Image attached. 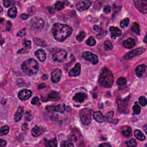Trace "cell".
Returning <instances> with one entry per match:
<instances>
[{"label":"cell","instance_id":"6da1fadb","mask_svg":"<svg viewBox=\"0 0 147 147\" xmlns=\"http://www.w3.org/2000/svg\"><path fill=\"white\" fill-rule=\"evenodd\" d=\"M73 29L70 26L65 24L56 23L52 28L54 38L57 41L62 42L71 35Z\"/></svg>","mask_w":147,"mask_h":147},{"label":"cell","instance_id":"7a4b0ae2","mask_svg":"<svg viewBox=\"0 0 147 147\" xmlns=\"http://www.w3.org/2000/svg\"><path fill=\"white\" fill-rule=\"evenodd\" d=\"M113 75L108 68L105 67L102 70L98 78V83L101 86L110 88L113 83Z\"/></svg>","mask_w":147,"mask_h":147},{"label":"cell","instance_id":"3957f363","mask_svg":"<svg viewBox=\"0 0 147 147\" xmlns=\"http://www.w3.org/2000/svg\"><path fill=\"white\" fill-rule=\"evenodd\" d=\"M21 68L26 75L29 76L33 75L38 72L39 64L33 59H29L23 62Z\"/></svg>","mask_w":147,"mask_h":147},{"label":"cell","instance_id":"277c9868","mask_svg":"<svg viewBox=\"0 0 147 147\" xmlns=\"http://www.w3.org/2000/svg\"><path fill=\"white\" fill-rule=\"evenodd\" d=\"M80 118L81 122L84 125H87L91 121V111L88 108L83 109L81 110Z\"/></svg>","mask_w":147,"mask_h":147},{"label":"cell","instance_id":"5b68a950","mask_svg":"<svg viewBox=\"0 0 147 147\" xmlns=\"http://www.w3.org/2000/svg\"><path fill=\"white\" fill-rule=\"evenodd\" d=\"M67 58V52L65 49H59L55 51L52 55V59L55 62H62Z\"/></svg>","mask_w":147,"mask_h":147},{"label":"cell","instance_id":"8992f818","mask_svg":"<svg viewBox=\"0 0 147 147\" xmlns=\"http://www.w3.org/2000/svg\"><path fill=\"white\" fill-rule=\"evenodd\" d=\"M82 57L84 60L91 62L93 65H96L98 62V56L90 52H89V51L83 52Z\"/></svg>","mask_w":147,"mask_h":147},{"label":"cell","instance_id":"52a82bcc","mask_svg":"<svg viewBox=\"0 0 147 147\" xmlns=\"http://www.w3.org/2000/svg\"><path fill=\"white\" fill-rule=\"evenodd\" d=\"M133 3L135 7L140 12L146 13L147 12V1L145 0H134Z\"/></svg>","mask_w":147,"mask_h":147},{"label":"cell","instance_id":"ba28073f","mask_svg":"<svg viewBox=\"0 0 147 147\" xmlns=\"http://www.w3.org/2000/svg\"><path fill=\"white\" fill-rule=\"evenodd\" d=\"M145 51V49L144 48H139L136 49L131 51V52H128L126 54V55L123 57L125 60H129V59L132 58V57H135V56H139L142 54Z\"/></svg>","mask_w":147,"mask_h":147},{"label":"cell","instance_id":"9c48e42d","mask_svg":"<svg viewBox=\"0 0 147 147\" xmlns=\"http://www.w3.org/2000/svg\"><path fill=\"white\" fill-rule=\"evenodd\" d=\"M44 21L41 18L36 17L31 20V26L33 29H40L43 27Z\"/></svg>","mask_w":147,"mask_h":147},{"label":"cell","instance_id":"30bf717a","mask_svg":"<svg viewBox=\"0 0 147 147\" xmlns=\"http://www.w3.org/2000/svg\"><path fill=\"white\" fill-rule=\"evenodd\" d=\"M32 92L28 89H23L20 90L18 94V97L21 101H26L31 97Z\"/></svg>","mask_w":147,"mask_h":147},{"label":"cell","instance_id":"8fae6325","mask_svg":"<svg viewBox=\"0 0 147 147\" xmlns=\"http://www.w3.org/2000/svg\"><path fill=\"white\" fill-rule=\"evenodd\" d=\"M91 5V2L90 1H81L76 4V8L78 10L84 11L88 9Z\"/></svg>","mask_w":147,"mask_h":147},{"label":"cell","instance_id":"7c38bea8","mask_svg":"<svg viewBox=\"0 0 147 147\" xmlns=\"http://www.w3.org/2000/svg\"><path fill=\"white\" fill-rule=\"evenodd\" d=\"M46 109L48 111H53L59 113H63L65 111V104H60L58 105H48L46 107Z\"/></svg>","mask_w":147,"mask_h":147},{"label":"cell","instance_id":"4fadbf2b","mask_svg":"<svg viewBox=\"0 0 147 147\" xmlns=\"http://www.w3.org/2000/svg\"><path fill=\"white\" fill-rule=\"evenodd\" d=\"M62 76V71L59 68H56L52 72L51 80L53 83H57L60 81Z\"/></svg>","mask_w":147,"mask_h":147},{"label":"cell","instance_id":"5bb4252c","mask_svg":"<svg viewBox=\"0 0 147 147\" xmlns=\"http://www.w3.org/2000/svg\"><path fill=\"white\" fill-rule=\"evenodd\" d=\"M81 71L80 63H76L72 69L70 70L69 75L71 76H78L80 75Z\"/></svg>","mask_w":147,"mask_h":147},{"label":"cell","instance_id":"9a60e30c","mask_svg":"<svg viewBox=\"0 0 147 147\" xmlns=\"http://www.w3.org/2000/svg\"><path fill=\"white\" fill-rule=\"evenodd\" d=\"M60 99V96L59 94L56 91H52L48 94L47 97L45 99L44 102H47L48 101H58Z\"/></svg>","mask_w":147,"mask_h":147},{"label":"cell","instance_id":"2e32d148","mask_svg":"<svg viewBox=\"0 0 147 147\" xmlns=\"http://www.w3.org/2000/svg\"><path fill=\"white\" fill-rule=\"evenodd\" d=\"M109 30L111 33V36L112 39H115L117 37H119L121 35V31L118 28L114 27V26H110Z\"/></svg>","mask_w":147,"mask_h":147},{"label":"cell","instance_id":"e0dca14e","mask_svg":"<svg viewBox=\"0 0 147 147\" xmlns=\"http://www.w3.org/2000/svg\"><path fill=\"white\" fill-rule=\"evenodd\" d=\"M87 97V94L83 93H78L74 96L73 100L77 102H83Z\"/></svg>","mask_w":147,"mask_h":147},{"label":"cell","instance_id":"ac0fdd59","mask_svg":"<svg viewBox=\"0 0 147 147\" xmlns=\"http://www.w3.org/2000/svg\"><path fill=\"white\" fill-rule=\"evenodd\" d=\"M122 45L126 48H132L135 45V40L132 38H129L123 41Z\"/></svg>","mask_w":147,"mask_h":147},{"label":"cell","instance_id":"d6986e66","mask_svg":"<svg viewBox=\"0 0 147 147\" xmlns=\"http://www.w3.org/2000/svg\"><path fill=\"white\" fill-rule=\"evenodd\" d=\"M35 55L38 58V59L40 62H44L46 59V54L44 51V50L41 49H39L36 51Z\"/></svg>","mask_w":147,"mask_h":147},{"label":"cell","instance_id":"ffe728a7","mask_svg":"<svg viewBox=\"0 0 147 147\" xmlns=\"http://www.w3.org/2000/svg\"><path fill=\"white\" fill-rule=\"evenodd\" d=\"M146 70V65H140L136 68L135 73L138 77H141Z\"/></svg>","mask_w":147,"mask_h":147},{"label":"cell","instance_id":"44dd1931","mask_svg":"<svg viewBox=\"0 0 147 147\" xmlns=\"http://www.w3.org/2000/svg\"><path fill=\"white\" fill-rule=\"evenodd\" d=\"M121 133L125 137H130L132 135V129L128 126H123L121 128Z\"/></svg>","mask_w":147,"mask_h":147},{"label":"cell","instance_id":"7402d4cb","mask_svg":"<svg viewBox=\"0 0 147 147\" xmlns=\"http://www.w3.org/2000/svg\"><path fill=\"white\" fill-rule=\"evenodd\" d=\"M128 101L125 99L123 101H118V110L121 112H124L126 110L128 107Z\"/></svg>","mask_w":147,"mask_h":147},{"label":"cell","instance_id":"603a6c76","mask_svg":"<svg viewBox=\"0 0 147 147\" xmlns=\"http://www.w3.org/2000/svg\"><path fill=\"white\" fill-rule=\"evenodd\" d=\"M23 112H24V109H23V107L21 106L18 107L16 113L15 114V116H14V120H15V121L18 122L21 120L22 117H23Z\"/></svg>","mask_w":147,"mask_h":147},{"label":"cell","instance_id":"cb8c5ba5","mask_svg":"<svg viewBox=\"0 0 147 147\" xmlns=\"http://www.w3.org/2000/svg\"><path fill=\"white\" fill-rule=\"evenodd\" d=\"M93 118L95 121L98 122H103L105 121V118L104 115L101 112H96L93 114Z\"/></svg>","mask_w":147,"mask_h":147},{"label":"cell","instance_id":"d4e9b609","mask_svg":"<svg viewBox=\"0 0 147 147\" xmlns=\"http://www.w3.org/2000/svg\"><path fill=\"white\" fill-rule=\"evenodd\" d=\"M44 132L43 129H41V128L39 127V126H36L33 128L32 130V134L33 137H38L40 135L43 133Z\"/></svg>","mask_w":147,"mask_h":147},{"label":"cell","instance_id":"484cf974","mask_svg":"<svg viewBox=\"0 0 147 147\" xmlns=\"http://www.w3.org/2000/svg\"><path fill=\"white\" fill-rule=\"evenodd\" d=\"M17 10L16 7H12L8 10V15L10 18H15L17 16Z\"/></svg>","mask_w":147,"mask_h":147},{"label":"cell","instance_id":"4316f807","mask_svg":"<svg viewBox=\"0 0 147 147\" xmlns=\"http://www.w3.org/2000/svg\"><path fill=\"white\" fill-rule=\"evenodd\" d=\"M134 136H135L136 138L137 139H138L139 140L143 141V140H144L145 139V136H144V134L141 132L140 130L136 129L135 131H134Z\"/></svg>","mask_w":147,"mask_h":147},{"label":"cell","instance_id":"83f0119b","mask_svg":"<svg viewBox=\"0 0 147 147\" xmlns=\"http://www.w3.org/2000/svg\"><path fill=\"white\" fill-rule=\"evenodd\" d=\"M34 43H35V44H36L37 46L41 47H46L47 46V44L46 43V42L41 39H34Z\"/></svg>","mask_w":147,"mask_h":147},{"label":"cell","instance_id":"f1b7e54d","mask_svg":"<svg viewBox=\"0 0 147 147\" xmlns=\"http://www.w3.org/2000/svg\"><path fill=\"white\" fill-rule=\"evenodd\" d=\"M55 9L57 10H61L65 8V2L62 1H56V2L55 4Z\"/></svg>","mask_w":147,"mask_h":147},{"label":"cell","instance_id":"f546056e","mask_svg":"<svg viewBox=\"0 0 147 147\" xmlns=\"http://www.w3.org/2000/svg\"><path fill=\"white\" fill-rule=\"evenodd\" d=\"M9 132V127L8 126H4L0 129V135H6Z\"/></svg>","mask_w":147,"mask_h":147},{"label":"cell","instance_id":"4dcf8cb0","mask_svg":"<svg viewBox=\"0 0 147 147\" xmlns=\"http://www.w3.org/2000/svg\"><path fill=\"white\" fill-rule=\"evenodd\" d=\"M133 110L134 113L135 114L138 115L140 113L141 108H140V106H139V105L138 104V103H137V102H136L135 104H134L133 107Z\"/></svg>","mask_w":147,"mask_h":147},{"label":"cell","instance_id":"1f68e13d","mask_svg":"<svg viewBox=\"0 0 147 147\" xmlns=\"http://www.w3.org/2000/svg\"><path fill=\"white\" fill-rule=\"evenodd\" d=\"M86 44L87 45H88L89 46H94L96 44V41H95V39L94 38V37L91 36L87 39L86 41Z\"/></svg>","mask_w":147,"mask_h":147},{"label":"cell","instance_id":"d6a6232c","mask_svg":"<svg viewBox=\"0 0 147 147\" xmlns=\"http://www.w3.org/2000/svg\"><path fill=\"white\" fill-rule=\"evenodd\" d=\"M113 115H114V113L113 112H112V111L108 112L107 113H106L105 117H104L105 120H106V121L107 122H111L113 120Z\"/></svg>","mask_w":147,"mask_h":147},{"label":"cell","instance_id":"836d02e7","mask_svg":"<svg viewBox=\"0 0 147 147\" xmlns=\"http://www.w3.org/2000/svg\"><path fill=\"white\" fill-rule=\"evenodd\" d=\"M131 30L132 31V32L135 33L137 34V35L139 34V33H140V28H139V24H137L136 23H134L132 26Z\"/></svg>","mask_w":147,"mask_h":147},{"label":"cell","instance_id":"e575fe53","mask_svg":"<svg viewBox=\"0 0 147 147\" xmlns=\"http://www.w3.org/2000/svg\"><path fill=\"white\" fill-rule=\"evenodd\" d=\"M46 145L47 147H57V141L56 139L55 138L52 140H49L47 141Z\"/></svg>","mask_w":147,"mask_h":147},{"label":"cell","instance_id":"d590c367","mask_svg":"<svg viewBox=\"0 0 147 147\" xmlns=\"http://www.w3.org/2000/svg\"><path fill=\"white\" fill-rule=\"evenodd\" d=\"M104 47L106 51H109L113 49V44L109 40H106L104 42Z\"/></svg>","mask_w":147,"mask_h":147},{"label":"cell","instance_id":"8d00e7d4","mask_svg":"<svg viewBox=\"0 0 147 147\" xmlns=\"http://www.w3.org/2000/svg\"><path fill=\"white\" fill-rule=\"evenodd\" d=\"M60 146L62 147H73L74 145L70 141H63L62 142Z\"/></svg>","mask_w":147,"mask_h":147},{"label":"cell","instance_id":"74e56055","mask_svg":"<svg viewBox=\"0 0 147 147\" xmlns=\"http://www.w3.org/2000/svg\"><path fill=\"white\" fill-rule=\"evenodd\" d=\"M129 19L128 18H126L121 21V23H120V26H121L122 28H126V26H128V25H129Z\"/></svg>","mask_w":147,"mask_h":147},{"label":"cell","instance_id":"f35d334b","mask_svg":"<svg viewBox=\"0 0 147 147\" xmlns=\"http://www.w3.org/2000/svg\"><path fill=\"white\" fill-rule=\"evenodd\" d=\"M85 36H86L85 32H83V31H82V32L79 33V35H77V36H76V39H77L78 41H82L84 39Z\"/></svg>","mask_w":147,"mask_h":147},{"label":"cell","instance_id":"ab89813d","mask_svg":"<svg viewBox=\"0 0 147 147\" xmlns=\"http://www.w3.org/2000/svg\"><path fill=\"white\" fill-rule=\"evenodd\" d=\"M139 101L141 106H145L147 105V99L145 97H143V96L140 97L139 99Z\"/></svg>","mask_w":147,"mask_h":147},{"label":"cell","instance_id":"60d3db41","mask_svg":"<svg viewBox=\"0 0 147 147\" xmlns=\"http://www.w3.org/2000/svg\"><path fill=\"white\" fill-rule=\"evenodd\" d=\"M117 84L120 86H122L124 85V84H126V80L125 78H123V77H121L120 78H118V80L117 81Z\"/></svg>","mask_w":147,"mask_h":147},{"label":"cell","instance_id":"b9f144b4","mask_svg":"<svg viewBox=\"0 0 147 147\" xmlns=\"http://www.w3.org/2000/svg\"><path fill=\"white\" fill-rule=\"evenodd\" d=\"M126 145H127V146L129 147H135L136 145H137L136 141L134 140V139H132V140H131L130 141H129L128 142H127V143H126Z\"/></svg>","mask_w":147,"mask_h":147},{"label":"cell","instance_id":"7bdbcfd3","mask_svg":"<svg viewBox=\"0 0 147 147\" xmlns=\"http://www.w3.org/2000/svg\"><path fill=\"white\" fill-rule=\"evenodd\" d=\"M31 104L32 105H40V102H39V98L37 97H35L33 98L32 101H31Z\"/></svg>","mask_w":147,"mask_h":147},{"label":"cell","instance_id":"ee69618b","mask_svg":"<svg viewBox=\"0 0 147 147\" xmlns=\"http://www.w3.org/2000/svg\"><path fill=\"white\" fill-rule=\"evenodd\" d=\"M25 34H26L25 29H21V30H20L19 32L17 33V35L19 37H23V36H24L25 35Z\"/></svg>","mask_w":147,"mask_h":147},{"label":"cell","instance_id":"f6af8a7d","mask_svg":"<svg viewBox=\"0 0 147 147\" xmlns=\"http://www.w3.org/2000/svg\"><path fill=\"white\" fill-rule=\"evenodd\" d=\"M111 12V7L109 5H106L104 8V12L105 13H109Z\"/></svg>","mask_w":147,"mask_h":147},{"label":"cell","instance_id":"bcb514c9","mask_svg":"<svg viewBox=\"0 0 147 147\" xmlns=\"http://www.w3.org/2000/svg\"><path fill=\"white\" fill-rule=\"evenodd\" d=\"M24 46L28 48H31V41L29 40H26L24 41Z\"/></svg>","mask_w":147,"mask_h":147},{"label":"cell","instance_id":"7dc6e473","mask_svg":"<svg viewBox=\"0 0 147 147\" xmlns=\"http://www.w3.org/2000/svg\"><path fill=\"white\" fill-rule=\"evenodd\" d=\"M3 3H4V5L6 8H8L9 7H10L11 5L10 1H3Z\"/></svg>","mask_w":147,"mask_h":147},{"label":"cell","instance_id":"c3c4849f","mask_svg":"<svg viewBox=\"0 0 147 147\" xmlns=\"http://www.w3.org/2000/svg\"><path fill=\"white\" fill-rule=\"evenodd\" d=\"M7 145V141H5L3 139H1L0 140V146L1 147H4L5 145Z\"/></svg>","mask_w":147,"mask_h":147},{"label":"cell","instance_id":"681fc988","mask_svg":"<svg viewBox=\"0 0 147 147\" xmlns=\"http://www.w3.org/2000/svg\"><path fill=\"white\" fill-rule=\"evenodd\" d=\"M112 145H110V144H109V143H104L101 144L99 145V147H111Z\"/></svg>","mask_w":147,"mask_h":147},{"label":"cell","instance_id":"f907efd6","mask_svg":"<svg viewBox=\"0 0 147 147\" xmlns=\"http://www.w3.org/2000/svg\"><path fill=\"white\" fill-rule=\"evenodd\" d=\"M21 17L23 20H26L28 17H29V15H26L25 13H23L21 15Z\"/></svg>","mask_w":147,"mask_h":147},{"label":"cell","instance_id":"816d5d0a","mask_svg":"<svg viewBox=\"0 0 147 147\" xmlns=\"http://www.w3.org/2000/svg\"><path fill=\"white\" fill-rule=\"evenodd\" d=\"M29 117H31V114H30V112H27L25 115V119L26 121H30L31 120L30 118H29Z\"/></svg>","mask_w":147,"mask_h":147},{"label":"cell","instance_id":"f5cc1de1","mask_svg":"<svg viewBox=\"0 0 147 147\" xmlns=\"http://www.w3.org/2000/svg\"><path fill=\"white\" fill-rule=\"evenodd\" d=\"M46 87V84H45V83H41L38 86V89L40 90V89H43L44 88H45Z\"/></svg>","mask_w":147,"mask_h":147},{"label":"cell","instance_id":"db71d44e","mask_svg":"<svg viewBox=\"0 0 147 147\" xmlns=\"http://www.w3.org/2000/svg\"><path fill=\"white\" fill-rule=\"evenodd\" d=\"M22 129H23V131H26V130H28V125L26 124V123H24V124H23V125L22 126Z\"/></svg>","mask_w":147,"mask_h":147},{"label":"cell","instance_id":"11a10c76","mask_svg":"<svg viewBox=\"0 0 147 147\" xmlns=\"http://www.w3.org/2000/svg\"><path fill=\"white\" fill-rule=\"evenodd\" d=\"M94 30L96 31H98V32H99V31H102L101 28L98 25H94Z\"/></svg>","mask_w":147,"mask_h":147},{"label":"cell","instance_id":"9f6ffc18","mask_svg":"<svg viewBox=\"0 0 147 147\" xmlns=\"http://www.w3.org/2000/svg\"><path fill=\"white\" fill-rule=\"evenodd\" d=\"M11 26H12V25H11V23L10 22H8L7 23V28H8V30L9 31L10 29Z\"/></svg>","mask_w":147,"mask_h":147},{"label":"cell","instance_id":"6f0895ef","mask_svg":"<svg viewBox=\"0 0 147 147\" xmlns=\"http://www.w3.org/2000/svg\"><path fill=\"white\" fill-rule=\"evenodd\" d=\"M42 78H43L44 80H46V79H47L48 75H44L42 76Z\"/></svg>","mask_w":147,"mask_h":147},{"label":"cell","instance_id":"680465c9","mask_svg":"<svg viewBox=\"0 0 147 147\" xmlns=\"http://www.w3.org/2000/svg\"><path fill=\"white\" fill-rule=\"evenodd\" d=\"M147 125L146 124V125H145L143 127V128H144V131H145V132L146 133H147Z\"/></svg>","mask_w":147,"mask_h":147},{"label":"cell","instance_id":"91938a15","mask_svg":"<svg viewBox=\"0 0 147 147\" xmlns=\"http://www.w3.org/2000/svg\"><path fill=\"white\" fill-rule=\"evenodd\" d=\"M144 41L145 43H147V35H145V36L144 37Z\"/></svg>","mask_w":147,"mask_h":147},{"label":"cell","instance_id":"94428289","mask_svg":"<svg viewBox=\"0 0 147 147\" xmlns=\"http://www.w3.org/2000/svg\"><path fill=\"white\" fill-rule=\"evenodd\" d=\"M2 21H3L2 18H1V23H2Z\"/></svg>","mask_w":147,"mask_h":147}]
</instances>
